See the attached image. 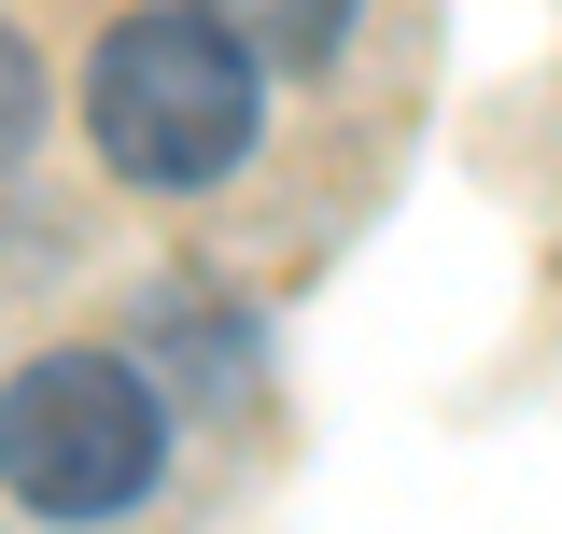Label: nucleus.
Here are the masks:
<instances>
[{
	"label": "nucleus",
	"instance_id": "f257e3e1",
	"mask_svg": "<svg viewBox=\"0 0 562 534\" xmlns=\"http://www.w3.org/2000/svg\"><path fill=\"white\" fill-rule=\"evenodd\" d=\"M254 85H268V70L183 0V14H127V29L99 43V70H85V127H99V155H113L127 183L198 198V183H225V169L254 155Z\"/></svg>",
	"mask_w": 562,
	"mask_h": 534
},
{
	"label": "nucleus",
	"instance_id": "f03ea898",
	"mask_svg": "<svg viewBox=\"0 0 562 534\" xmlns=\"http://www.w3.org/2000/svg\"><path fill=\"white\" fill-rule=\"evenodd\" d=\"M169 465V408L113 352H43L0 380V492L29 521H113Z\"/></svg>",
	"mask_w": 562,
	"mask_h": 534
},
{
	"label": "nucleus",
	"instance_id": "7ed1b4c3",
	"mask_svg": "<svg viewBox=\"0 0 562 534\" xmlns=\"http://www.w3.org/2000/svg\"><path fill=\"white\" fill-rule=\"evenodd\" d=\"M198 14H211L254 70H324V57H338V29H351V0H198Z\"/></svg>",
	"mask_w": 562,
	"mask_h": 534
},
{
	"label": "nucleus",
	"instance_id": "20e7f679",
	"mask_svg": "<svg viewBox=\"0 0 562 534\" xmlns=\"http://www.w3.org/2000/svg\"><path fill=\"white\" fill-rule=\"evenodd\" d=\"M29 127H43V70H29V43H14V29H0V155H14Z\"/></svg>",
	"mask_w": 562,
	"mask_h": 534
}]
</instances>
